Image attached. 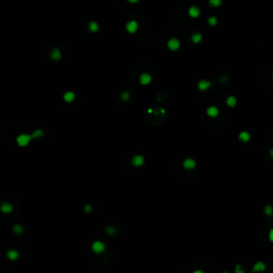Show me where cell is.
Here are the masks:
<instances>
[{
	"label": "cell",
	"instance_id": "obj_16",
	"mask_svg": "<svg viewBox=\"0 0 273 273\" xmlns=\"http://www.w3.org/2000/svg\"><path fill=\"white\" fill-rule=\"evenodd\" d=\"M63 98L66 102H72L75 99V94H74V92H66Z\"/></svg>",
	"mask_w": 273,
	"mask_h": 273
},
{
	"label": "cell",
	"instance_id": "obj_24",
	"mask_svg": "<svg viewBox=\"0 0 273 273\" xmlns=\"http://www.w3.org/2000/svg\"><path fill=\"white\" fill-rule=\"evenodd\" d=\"M210 6H212V7H219V6H221V0H210Z\"/></svg>",
	"mask_w": 273,
	"mask_h": 273
},
{
	"label": "cell",
	"instance_id": "obj_8",
	"mask_svg": "<svg viewBox=\"0 0 273 273\" xmlns=\"http://www.w3.org/2000/svg\"><path fill=\"white\" fill-rule=\"evenodd\" d=\"M210 86H211V82L210 81H208V80H206V79H202L201 81L198 83V90H201V91L207 90Z\"/></svg>",
	"mask_w": 273,
	"mask_h": 273
},
{
	"label": "cell",
	"instance_id": "obj_1",
	"mask_svg": "<svg viewBox=\"0 0 273 273\" xmlns=\"http://www.w3.org/2000/svg\"><path fill=\"white\" fill-rule=\"evenodd\" d=\"M31 139H32V135H26V133H21V135H19L16 138V142L19 146L23 147V146H27V145L29 144V142Z\"/></svg>",
	"mask_w": 273,
	"mask_h": 273
},
{
	"label": "cell",
	"instance_id": "obj_9",
	"mask_svg": "<svg viewBox=\"0 0 273 273\" xmlns=\"http://www.w3.org/2000/svg\"><path fill=\"white\" fill-rule=\"evenodd\" d=\"M195 164H196L195 161L191 158L186 159L184 161V168L186 169V170H193V169L195 168Z\"/></svg>",
	"mask_w": 273,
	"mask_h": 273
},
{
	"label": "cell",
	"instance_id": "obj_33",
	"mask_svg": "<svg viewBox=\"0 0 273 273\" xmlns=\"http://www.w3.org/2000/svg\"><path fill=\"white\" fill-rule=\"evenodd\" d=\"M272 78H273V74H272Z\"/></svg>",
	"mask_w": 273,
	"mask_h": 273
},
{
	"label": "cell",
	"instance_id": "obj_30",
	"mask_svg": "<svg viewBox=\"0 0 273 273\" xmlns=\"http://www.w3.org/2000/svg\"><path fill=\"white\" fill-rule=\"evenodd\" d=\"M193 273H204L203 271H201V270H196V271H194Z\"/></svg>",
	"mask_w": 273,
	"mask_h": 273
},
{
	"label": "cell",
	"instance_id": "obj_11",
	"mask_svg": "<svg viewBox=\"0 0 273 273\" xmlns=\"http://www.w3.org/2000/svg\"><path fill=\"white\" fill-rule=\"evenodd\" d=\"M7 256L10 260H13L14 261V260H16L17 258H18L19 253H18L16 250H9L7 252Z\"/></svg>",
	"mask_w": 273,
	"mask_h": 273
},
{
	"label": "cell",
	"instance_id": "obj_17",
	"mask_svg": "<svg viewBox=\"0 0 273 273\" xmlns=\"http://www.w3.org/2000/svg\"><path fill=\"white\" fill-rule=\"evenodd\" d=\"M202 39H203V36H202L201 33H194L191 36V40H192V42L194 44H198L202 41Z\"/></svg>",
	"mask_w": 273,
	"mask_h": 273
},
{
	"label": "cell",
	"instance_id": "obj_26",
	"mask_svg": "<svg viewBox=\"0 0 273 273\" xmlns=\"http://www.w3.org/2000/svg\"><path fill=\"white\" fill-rule=\"evenodd\" d=\"M121 98H122L123 100H128V99H129V93L128 92H123L122 94H121Z\"/></svg>",
	"mask_w": 273,
	"mask_h": 273
},
{
	"label": "cell",
	"instance_id": "obj_32",
	"mask_svg": "<svg viewBox=\"0 0 273 273\" xmlns=\"http://www.w3.org/2000/svg\"><path fill=\"white\" fill-rule=\"evenodd\" d=\"M222 273H228V272H227V271H224V272H222Z\"/></svg>",
	"mask_w": 273,
	"mask_h": 273
},
{
	"label": "cell",
	"instance_id": "obj_20",
	"mask_svg": "<svg viewBox=\"0 0 273 273\" xmlns=\"http://www.w3.org/2000/svg\"><path fill=\"white\" fill-rule=\"evenodd\" d=\"M89 28L92 32H96V31L98 30V23H96V21H91V23H90Z\"/></svg>",
	"mask_w": 273,
	"mask_h": 273
},
{
	"label": "cell",
	"instance_id": "obj_25",
	"mask_svg": "<svg viewBox=\"0 0 273 273\" xmlns=\"http://www.w3.org/2000/svg\"><path fill=\"white\" fill-rule=\"evenodd\" d=\"M235 273H245V271L242 269V267H241L240 265H237V266H236V269H235Z\"/></svg>",
	"mask_w": 273,
	"mask_h": 273
},
{
	"label": "cell",
	"instance_id": "obj_18",
	"mask_svg": "<svg viewBox=\"0 0 273 273\" xmlns=\"http://www.w3.org/2000/svg\"><path fill=\"white\" fill-rule=\"evenodd\" d=\"M226 104L228 107H235L236 104H237V99H236L235 96H229V97H227V99H226Z\"/></svg>",
	"mask_w": 273,
	"mask_h": 273
},
{
	"label": "cell",
	"instance_id": "obj_29",
	"mask_svg": "<svg viewBox=\"0 0 273 273\" xmlns=\"http://www.w3.org/2000/svg\"><path fill=\"white\" fill-rule=\"evenodd\" d=\"M269 240L273 242V228H271L269 232Z\"/></svg>",
	"mask_w": 273,
	"mask_h": 273
},
{
	"label": "cell",
	"instance_id": "obj_27",
	"mask_svg": "<svg viewBox=\"0 0 273 273\" xmlns=\"http://www.w3.org/2000/svg\"><path fill=\"white\" fill-rule=\"evenodd\" d=\"M107 233H108L109 235H113V234L115 233V230L113 227H108V228H107Z\"/></svg>",
	"mask_w": 273,
	"mask_h": 273
},
{
	"label": "cell",
	"instance_id": "obj_6",
	"mask_svg": "<svg viewBox=\"0 0 273 273\" xmlns=\"http://www.w3.org/2000/svg\"><path fill=\"white\" fill-rule=\"evenodd\" d=\"M266 270V265L263 261H257L252 268V272H263Z\"/></svg>",
	"mask_w": 273,
	"mask_h": 273
},
{
	"label": "cell",
	"instance_id": "obj_7",
	"mask_svg": "<svg viewBox=\"0 0 273 273\" xmlns=\"http://www.w3.org/2000/svg\"><path fill=\"white\" fill-rule=\"evenodd\" d=\"M131 162L135 167H140V165H142L144 163V157L141 156V155H135V157L132 158Z\"/></svg>",
	"mask_w": 273,
	"mask_h": 273
},
{
	"label": "cell",
	"instance_id": "obj_13",
	"mask_svg": "<svg viewBox=\"0 0 273 273\" xmlns=\"http://www.w3.org/2000/svg\"><path fill=\"white\" fill-rule=\"evenodd\" d=\"M13 210V206L10 203H2L1 205V211L4 214H10L11 211Z\"/></svg>",
	"mask_w": 273,
	"mask_h": 273
},
{
	"label": "cell",
	"instance_id": "obj_31",
	"mask_svg": "<svg viewBox=\"0 0 273 273\" xmlns=\"http://www.w3.org/2000/svg\"><path fill=\"white\" fill-rule=\"evenodd\" d=\"M270 156L273 158V149H270Z\"/></svg>",
	"mask_w": 273,
	"mask_h": 273
},
{
	"label": "cell",
	"instance_id": "obj_12",
	"mask_svg": "<svg viewBox=\"0 0 273 273\" xmlns=\"http://www.w3.org/2000/svg\"><path fill=\"white\" fill-rule=\"evenodd\" d=\"M207 114L211 117H216L219 114V109L217 107H214V106H211L207 109Z\"/></svg>",
	"mask_w": 273,
	"mask_h": 273
},
{
	"label": "cell",
	"instance_id": "obj_28",
	"mask_svg": "<svg viewBox=\"0 0 273 273\" xmlns=\"http://www.w3.org/2000/svg\"><path fill=\"white\" fill-rule=\"evenodd\" d=\"M84 211H86V212H91V211H92V206H91V205H86Z\"/></svg>",
	"mask_w": 273,
	"mask_h": 273
},
{
	"label": "cell",
	"instance_id": "obj_3",
	"mask_svg": "<svg viewBox=\"0 0 273 273\" xmlns=\"http://www.w3.org/2000/svg\"><path fill=\"white\" fill-rule=\"evenodd\" d=\"M168 47L172 51H176V50L180 47V42L177 40V39H171V40L168 41Z\"/></svg>",
	"mask_w": 273,
	"mask_h": 273
},
{
	"label": "cell",
	"instance_id": "obj_14",
	"mask_svg": "<svg viewBox=\"0 0 273 273\" xmlns=\"http://www.w3.org/2000/svg\"><path fill=\"white\" fill-rule=\"evenodd\" d=\"M50 57H51V59L55 60V61H59V60L61 59L62 55H61V53H60V50L58 49V48H55V49L51 51V53H50Z\"/></svg>",
	"mask_w": 273,
	"mask_h": 273
},
{
	"label": "cell",
	"instance_id": "obj_4",
	"mask_svg": "<svg viewBox=\"0 0 273 273\" xmlns=\"http://www.w3.org/2000/svg\"><path fill=\"white\" fill-rule=\"evenodd\" d=\"M139 28V25L135 20H130L128 23H126V29L128 31L129 33H135L137 32V30Z\"/></svg>",
	"mask_w": 273,
	"mask_h": 273
},
{
	"label": "cell",
	"instance_id": "obj_2",
	"mask_svg": "<svg viewBox=\"0 0 273 273\" xmlns=\"http://www.w3.org/2000/svg\"><path fill=\"white\" fill-rule=\"evenodd\" d=\"M106 249V245L102 241H94L92 244V250L94 251V253L100 254L102 253Z\"/></svg>",
	"mask_w": 273,
	"mask_h": 273
},
{
	"label": "cell",
	"instance_id": "obj_19",
	"mask_svg": "<svg viewBox=\"0 0 273 273\" xmlns=\"http://www.w3.org/2000/svg\"><path fill=\"white\" fill-rule=\"evenodd\" d=\"M31 135H32L33 139H40L44 135V131L43 130H41V129H36L35 131L33 132Z\"/></svg>",
	"mask_w": 273,
	"mask_h": 273
},
{
	"label": "cell",
	"instance_id": "obj_10",
	"mask_svg": "<svg viewBox=\"0 0 273 273\" xmlns=\"http://www.w3.org/2000/svg\"><path fill=\"white\" fill-rule=\"evenodd\" d=\"M188 13H189V15H190L192 18H196V17L200 16L201 12H200V9H198V7H191L190 9H189V11H188Z\"/></svg>",
	"mask_w": 273,
	"mask_h": 273
},
{
	"label": "cell",
	"instance_id": "obj_21",
	"mask_svg": "<svg viewBox=\"0 0 273 273\" xmlns=\"http://www.w3.org/2000/svg\"><path fill=\"white\" fill-rule=\"evenodd\" d=\"M265 214L267 216H269V217L273 214V207L271 205H267L266 207H265Z\"/></svg>",
	"mask_w": 273,
	"mask_h": 273
},
{
	"label": "cell",
	"instance_id": "obj_15",
	"mask_svg": "<svg viewBox=\"0 0 273 273\" xmlns=\"http://www.w3.org/2000/svg\"><path fill=\"white\" fill-rule=\"evenodd\" d=\"M239 139H240L242 142H247V141H250L251 135L247 131H241L240 133H239Z\"/></svg>",
	"mask_w": 273,
	"mask_h": 273
},
{
	"label": "cell",
	"instance_id": "obj_22",
	"mask_svg": "<svg viewBox=\"0 0 273 273\" xmlns=\"http://www.w3.org/2000/svg\"><path fill=\"white\" fill-rule=\"evenodd\" d=\"M208 23H209L211 27H214L218 23L217 17H216V16H210L209 18H208Z\"/></svg>",
	"mask_w": 273,
	"mask_h": 273
},
{
	"label": "cell",
	"instance_id": "obj_23",
	"mask_svg": "<svg viewBox=\"0 0 273 273\" xmlns=\"http://www.w3.org/2000/svg\"><path fill=\"white\" fill-rule=\"evenodd\" d=\"M23 227L20 226V225H14V227H13V232H14V234H16V235H19V234H21L23 233Z\"/></svg>",
	"mask_w": 273,
	"mask_h": 273
},
{
	"label": "cell",
	"instance_id": "obj_5",
	"mask_svg": "<svg viewBox=\"0 0 273 273\" xmlns=\"http://www.w3.org/2000/svg\"><path fill=\"white\" fill-rule=\"evenodd\" d=\"M151 76L147 73H143L141 76H140V83L142 86H147L148 83H151Z\"/></svg>",
	"mask_w": 273,
	"mask_h": 273
}]
</instances>
